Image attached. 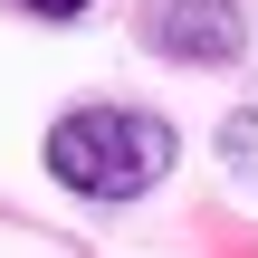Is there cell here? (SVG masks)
I'll return each instance as SVG.
<instances>
[{"label":"cell","mask_w":258,"mask_h":258,"mask_svg":"<svg viewBox=\"0 0 258 258\" xmlns=\"http://www.w3.org/2000/svg\"><path fill=\"white\" fill-rule=\"evenodd\" d=\"M38 163H48V182L77 191V201H144V191L182 163V134H172V115H153V105H67V115L48 124V144H38Z\"/></svg>","instance_id":"6da1fadb"},{"label":"cell","mask_w":258,"mask_h":258,"mask_svg":"<svg viewBox=\"0 0 258 258\" xmlns=\"http://www.w3.org/2000/svg\"><path fill=\"white\" fill-rule=\"evenodd\" d=\"M134 38L172 67H230L249 57V0H144Z\"/></svg>","instance_id":"7a4b0ae2"},{"label":"cell","mask_w":258,"mask_h":258,"mask_svg":"<svg viewBox=\"0 0 258 258\" xmlns=\"http://www.w3.org/2000/svg\"><path fill=\"white\" fill-rule=\"evenodd\" d=\"M19 19H86V0H10Z\"/></svg>","instance_id":"277c9868"},{"label":"cell","mask_w":258,"mask_h":258,"mask_svg":"<svg viewBox=\"0 0 258 258\" xmlns=\"http://www.w3.org/2000/svg\"><path fill=\"white\" fill-rule=\"evenodd\" d=\"M220 153H230V172H258V115H249V105L220 124Z\"/></svg>","instance_id":"3957f363"}]
</instances>
